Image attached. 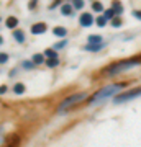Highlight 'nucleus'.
<instances>
[{
	"instance_id": "obj_1",
	"label": "nucleus",
	"mask_w": 141,
	"mask_h": 147,
	"mask_svg": "<svg viewBox=\"0 0 141 147\" xmlns=\"http://www.w3.org/2000/svg\"><path fill=\"white\" fill-rule=\"evenodd\" d=\"M141 64V57H130V59H125V61H118V62H113L107 65V67L102 70L104 75H116V74H121L128 70L131 67H136Z\"/></svg>"
},
{
	"instance_id": "obj_2",
	"label": "nucleus",
	"mask_w": 141,
	"mask_h": 147,
	"mask_svg": "<svg viewBox=\"0 0 141 147\" xmlns=\"http://www.w3.org/2000/svg\"><path fill=\"white\" fill-rule=\"evenodd\" d=\"M126 84L120 82V84H112L108 87H105V88L99 90L97 93H94V96H90L89 98V105H95L97 101L104 100V98H108V96H116V93L120 92L121 88H125Z\"/></svg>"
},
{
	"instance_id": "obj_3",
	"label": "nucleus",
	"mask_w": 141,
	"mask_h": 147,
	"mask_svg": "<svg viewBox=\"0 0 141 147\" xmlns=\"http://www.w3.org/2000/svg\"><path fill=\"white\" fill-rule=\"evenodd\" d=\"M82 100H87V93H85V92H79V93L71 95L66 100H63V103L59 105L58 111L59 113H64V111H67L69 108H72V106H76L77 103H80Z\"/></svg>"
},
{
	"instance_id": "obj_4",
	"label": "nucleus",
	"mask_w": 141,
	"mask_h": 147,
	"mask_svg": "<svg viewBox=\"0 0 141 147\" xmlns=\"http://www.w3.org/2000/svg\"><path fill=\"white\" fill-rule=\"evenodd\" d=\"M140 95H141V87H138V88H131V90H125L123 93H118L116 96H113V103H115V105L126 103V101L133 100V98L140 96Z\"/></svg>"
},
{
	"instance_id": "obj_5",
	"label": "nucleus",
	"mask_w": 141,
	"mask_h": 147,
	"mask_svg": "<svg viewBox=\"0 0 141 147\" xmlns=\"http://www.w3.org/2000/svg\"><path fill=\"white\" fill-rule=\"evenodd\" d=\"M5 147H20V136L16 132L8 134L5 139Z\"/></svg>"
},
{
	"instance_id": "obj_6",
	"label": "nucleus",
	"mask_w": 141,
	"mask_h": 147,
	"mask_svg": "<svg viewBox=\"0 0 141 147\" xmlns=\"http://www.w3.org/2000/svg\"><path fill=\"white\" fill-rule=\"evenodd\" d=\"M79 23H80V26H92L94 25V16L90 15V13H82L80 18H79Z\"/></svg>"
},
{
	"instance_id": "obj_7",
	"label": "nucleus",
	"mask_w": 141,
	"mask_h": 147,
	"mask_svg": "<svg viewBox=\"0 0 141 147\" xmlns=\"http://www.w3.org/2000/svg\"><path fill=\"white\" fill-rule=\"evenodd\" d=\"M48 30V25L46 23H43V21H40V23H35L31 26V33L33 34H43V33H46Z\"/></svg>"
},
{
	"instance_id": "obj_8",
	"label": "nucleus",
	"mask_w": 141,
	"mask_h": 147,
	"mask_svg": "<svg viewBox=\"0 0 141 147\" xmlns=\"http://www.w3.org/2000/svg\"><path fill=\"white\" fill-rule=\"evenodd\" d=\"M5 25H7V28H13L18 25V18L16 16H7V20H5Z\"/></svg>"
},
{
	"instance_id": "obj_9",
	"label": "nucleus",
	"mask_w": 141,
	"mask_h": 147,
	"mask_svg": "<svg viewBox=\"0 0 141 147\" xmlns=\"http://www.w3.org/2000/svg\"><path fill=\"white\" fill-rule=\"evenodd\" d=\"M87 39H89V44H104L102 36H99V34H90Z\"/></svg>"
},
{
	"instance_id": "obj_10",
	"label": "nucleus",
	"mask_w": 141,
	"mask_h": 147,
	"mask_svg": "<svg viewBox=\"0 0 141 147\" xmlns=\"http://www.w3.org/2000/svg\"><path fill=\"white\" fill-rule=\"evenodd\" d=\"M52 33H54L56 36H59V38H64L66 34H67V30H66V28H63V26H56L54 30H52Z\"/></svg>"
},
{
	"instance_id": "obj_11",
	"label": "nucleus",
	"mask_w": 141,
	"mask_h": 147,
	"mask_svg": "<svg viewBox=\"0 0 141 147\" xmlns=\"http://www.w3.org/2000/svg\"><path fill=\"white\" fill-rule=\"evenodd\" d=\"M72 8H74L72 5H69V3H66V5H63V7H61V13H63V15H66V16L72 15Z\"/></svg>"
},
{
	"instance_id": "obj_12",
	"label": "nucleus",
	"mask_w": 141,
	"mask_h": 147,
	"mask_svg": "<svg viewBox=\"0 0 141 147\" xmlns=\"http://www.w3.org/2000/svg\"><path fill=\"white\" fill-rule=\"evenodd\" d=\"M13 38H15L18 42H23L25 41V33L21 31V30H15V31H13Z\"/></svg>"
},
{
	"instance_id": "obj_13",
	"label": "nucleus",
	"mask_w": 141,
	"mask_h": 147,
	"mask_svg": "<svg viewBox=\"0 0 141 147\" xmlns=\"http://www.w3.org/2000/svg\"><path fill=\"white\" fill-rule=\"evenodd\" d=\"M112 8H113V10H115V13L116 15H121V13H123V7H121V3L120 2H112Z\"/></svg>"
},
{
	"instance_id": "obj_14",
	"label": "nucleus",
	"mask_w": 141,
	"mask_h": 147,
	"mask_svg": "<svg viewBox=\"0 0 141 147\" xmlns=\"http://www.w3.org/2000/svg\"><path fill=\"white\" fill-rule=\"evenodd\" d=\"M104 47V44H87L85 46V51H92V53H95V51H100Z\"/></svg>"
},
{
	"instance_id": "obj_15",
	"label": "nucleus",
	"mask_w": 141,
	"mask_h": 147,
	"mask_svg": "<svg viewBox=\"0 0 141 147\" xmlns=\"http://www.w3.org/2000/svg\"><path fill=\"white\" fill-rule=\"evenodd\" d=\"M104 16L107 18V20H110V21H112V20H113V18L116 16V13H115V10H113V8H108V10H105Z\"/></svg>"
},
{
	"instance_id": "obj_16",
	"label": "nucleus",
	"mask_w": 141,
	"mask_h": 147,
	"mask_svg": "<svg viewBox=\"0 0 141 147\" xmlns=\"http://www.w3.org/2000/svg\"><path fill=\"white\" fill-rule=\"evenodd\" d=\"M44 56H46V59H58V53L54 49H46L44 51Z\"/></svg>"
},
{
	"instance_id": "obj_17",
	"label": "nucleus",
	"mask_w": 141,
	"mask_h": 147,
	"mask_svg": "<svg viewBox=\"0 0 141 147\" xmlns=\"http://www.w3.org/2000/svg\"><path fill=\"white\" fill-rule=\"evenodd\" d=\"M72 7L76 10H82L84 8V0H72Z\"/></svg>"
},
{
	"instance_id": "obj_18",
	"label": "nucleus",
	"mask_w": 141,
	"mask_h": 147,
	"mask_svg": "<svg viewBox=\"0 0 141 147\" xmlns=\"http://www.w3.org/2000/svg\"><path fill=\"white\" fill-rule=\"evenodd\" d=\"M48 65V67H56V65H58L59 64V59H46V62H44Z\"/></svg>"
},
{
	"instance_id": "obj_19",
	"label": "nucleus",
	"mask_w": 141,
	"mask_h": 147,
	"mask_svg": "<svg viewBox=\"0 0 141 147\" xmlns=\"http://www.w3.org/2000/svg\"><path fill=\"white\" fill-rule=\"evenodd\" d=\"M92 10H94V11H105L104 10V5H102L100 2H94V3H92Z\"/></svg>"
},
{
	"instance_id": "obj_20",
	"label": "nucleus",
	"mask_w": 141,
	"mask_h": 147,
	"mask_svg": "<svg viewBox=\"0 0 141 147\" xmlns=\"http://www.w3.org/2000/svg\"><path fill=\"white\" fill-rule=\"evenodd\" d=\"M107 18H105V16H99V18H97V26H100V28H104V26H107Z\"/></svg>"
},
{
	"instance_id": "obj_21",
	"label": "nucleus",
	"mask_w": 141,
	"mask_h": 147,
	"mask_svg": "<svg viewBox=\"0 0 141 147\" xmlns=\"http://www.w3.org/2000/svg\"><path fill=\"white\" fill-rule=\"evenodd\" d=\"M33 62L35 64H44V57H43L41 54H35V56H33Z\"/></svg>"
},
{
	"instance_id": "obj_22",
	"label": "nucleus",
	"mask_w": 141,
	"mask_h": 147,
	"mask_svg": "<svg viewBox=\"0 0 141 147\" xmlns=\"http://www.w3.org/2000/svg\"><path fill=\"white\" fill-rule=\"evenodd\" d=\"M112 26H115V28H120L121 26V18H120V16H115V18L112 20Z\"/></svg>"
},
{
	"instance_id": "obj_23",
	"label": "nucleus",
	"mask_w": 141,
	"mask_h": 147,
	"mask_svg": "<svg viewBox=\"0 0 141 147\" xmlns=\"http://www.w3.org/2000/svg\"><path fill=\"white\" fill-rule=\"evenodd\" d=\"M23 92H25V85L23 84H16L15 85V93L20 95V93H23Z\"/></svg>"
},
{
	"instance_id": "obj_24",
	"label": "nucleus",
	"mask_w": 141,
	"mask_h": 147,
	"mask_svg": "<svg viewBox=\"0 0 141 147\" xmlns=\"http://www.w3.org/2000/svg\"><path fill=\"white\" fill-rule=\"evenodd\" d=\"M36 3H38V0H30V3H28V8H30V10H33V8L36 7Z\"/></svg>"
},
{
	"instance_id": "obj_25",
	"label": "nucleus",
	"mask_w": 141,
	"mask_h": 147,
	"mask_svg": "<svg viewBox=\"0 0 141 147\" xmlns=\"http://www.w3.org/2000/svg\"><path fill=\"white\" fill-rule=\"evenodd\" d=\"M33 67V61L31 62H30V61H25V62H23V69H31Z\"/></svg>"
},
{
	"instance_id": "obj_26",
	"label": "nucleus",
	"mask_w": 141,
	"mask_h": 147,
	"mask_svg": "<svg viewBox=\"0 0 141 147\" xmlns=\"http://www.w3.org/2000/svg\"><path fill=\"white\" fill-rule=\"evenodd\" d=\"M7 61H8V56H7L5 53H2V56H0V62H2V64H5Z\"/></svg>"
},
{
	"instance_id": "obj_27",
	"label": "nucleus",
	"mask_w": 141,
	"mask_h": 147,
	"mask_svg": "<svg viewBox=\"0 0 141 147\" xmlns=\"http://www.w3.org/2000/svg\"><path fill=\"white\" fill-rule=\"evenodd\" d=\"M64 46H66V41H61V42H58V44L54 46V49H63Z\"/></svg>"
},
{
	"instance_id": "obj_28",
	"label": "nucleus",
	"mask_w": 141,
	"mask_h": 147,
	"mask_svg": "<svg viewBox=\"0 0 141 147\" xmlns=\"http://www.w3.org/2000/svg\"><path fill=\"white\" fill-rule=\"evenodd\" d=\"M133 16L138 18V20H141V10H135V11H133Z\"/></svg>"
},
{
	"instance_id": "obj_29",
	"label": "nucleus",
	"mask_w": 141,
	"mask_h": 147,
	"mask_svg": "<svg viewBox=\"0 0 141 147\" xmlns=\"http://www.w3.org/2000/svg\"><path fill=\"white\" fill-rule=\"evenodd\" d=\"M61 2H63V0H54V3H52V5H51V8H54V7H56V5H59Z\"/></svg>"
},
{
	"instance_id": "obj_30",
	"label": "nucleus",
	"mask_w": 141,
	"mask_h": 147,
	"mask_svg": "<svg viewBox=\"0 0 141 147\" xmlns=\"http://www.w3.org/2000/svg\"><path fill=\"white\" fill-rule=\"evenodd\" d=\"M5 92H7V87H5V85H2V88H0V93L3 95V93H5Z\"/></svg>"
}]
</instances>
